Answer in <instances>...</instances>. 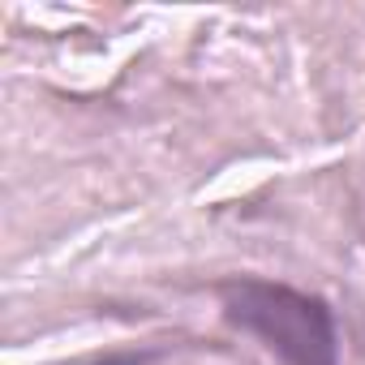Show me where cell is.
Listing matches in <instances>:
<instances>
[{"label": "cell", "mask_w": 365, "mask_h": 365, "mask_svg": "<svg viewBox=\"0 0 365 365\" xmlns=\"http://www.w3.org/2000/svg\"><path fill=\"white\" fill-rule=\"evenodd\" d=\"M228 318L258 335L284 365H339V335L331 309L288 284L237 279L224 288Z\"/></svg>", "instance_id": "obj_1"}]
</instances>
